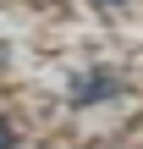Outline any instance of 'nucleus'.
<instances>
[{
    "label": "nucleus",
    "instance_id": "obj_2",
    "mask_svg": "<svg viewBox=\"0 0 143 149\" xmlns=\"http://www.w3.org/2000/svg\"><path fill=\"white\" fill-rule=\"evenodd\" d=\"M17 144H22V133H17V122L0 111V149H17Z\"/></svg>",
    "mask_w": 143,
    "mask_h": 149
},
{
    "label": "nucleus",
    "instance_id": "obj_3",
    "mask_svg": "<svg viewBox=\"0 0 143 149\" xmlns=\"http://www.w3.org/2000/svg\"><path fill=\"white\" fill-rule=\"evenodd\" d=\"M88 6H127V0H88Z\"/></svg>",
    "mask_w": 143,
    "mask_h": 149
},
{
    "label": "nucleus",
    "instance_id": "obj_4",
    "mask_svg": "<svg viewBox=\"0 0 143 149\" xmlns=\"http://www.w3.org/2000/svg\"><path fill=\"white\" fill-rule=\"evenodd\" d=\"M44 149H61V144H44Z\"/></svg>",
    "mask_w": 143,
    "mask_h": 149
},
{
    "label": "nucleus",
    "instance_id": "obj_1",
    "mask_svg": "<svg viewBox=\"0 0 143 149\" xmlns=\"http://www.w3.org/2000/svg\"><path fill=\"white\" fill-rule=\"evenodd\" d=\"M116 72H105V66H88V72H77L72 77V105H105V100H116Z\"/></svg>",
    "mask_w": 143,
    "mask_h": 149
}]
</instances>
